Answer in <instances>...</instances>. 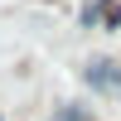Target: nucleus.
<instances>
[{"label": "nucleus", "instance_id": "nucleus-1", "mask_svg": "<svg viewBox=\"0 0 121 121\" xmlns=\"http://www.w3.org/2000/svg\"><path fill=\"white\" fill-rule=\"evenodd\" d=\"M82 78H87V87H92V92L121 97V63H116V58H92Z\"/></svg>", "mask_w": 121, "mask_h": 121}, {"label": "nucleus", "instance_id": "nucleus-2", "mask_svg": "<svg viewBox=\"0 0 121 121\" xmlns=\"http://www.w3.org/2000/svg\"><path fill=\"white\" fill-rule=\"evenodd\" d=\"M58 121H78V107H68V112H58Z\"/></svg>", "mask_w": 121, "mask_h": 121}]
</instances>
